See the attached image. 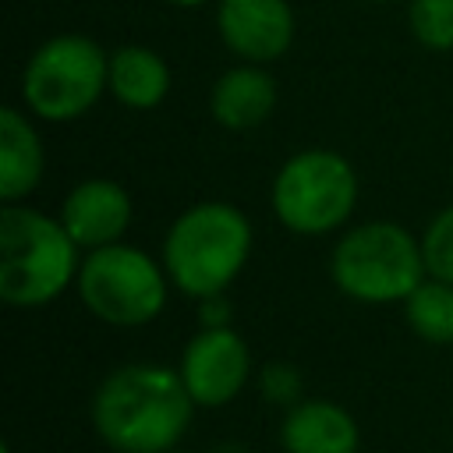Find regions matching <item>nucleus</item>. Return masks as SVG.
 Here are the masks:
<instances>
[{"mask_svg": "<svg viewBox=\"0 0 453 453\" xmlns=\"http://www.w3.org/2000/svg\"><path fill=\"white\" fill-rule=\"evenodd\" d=\"M195 400L163 365H124L110 372L92 400L99 439L117 453H166L191 425Z\"/></svg>", "mask_w": 453, "mask_h": 453, "instance_id": "nucleus-1", "label": "nucleus"}, {"mask_svg": "<svg viewBox=\"0 0 453 453\" xmlns=\"http://www.w3.org/2000/svg\"><path fill=\"white\" fill-rule=\"evenodd\" d=\"M251 255V223L226 202H198L180 212L163 241V269L188 297L223 294Z\"/></svg>", "mask_w": 453, "mask_h": 453, "instance_id": "nucleus-2", "label": "nucleus"}, {"mask_svg": "<svg viewBox=\"0 0 453 453\" xmlns=\"http://www.w3.org/2000/svg\"><path fill=\"white\" fill-rule=\"evenodd\" d=\"M78 244L60 219L28 209H0V297L18 308H39L78 283Z\"/></svg>", "mask_w": 453, "mask_h": 453, "instance_id": "nucleus-3", "label": "nucleus"}, {"mask_svg": "<svg viewBox=\"0 0 453 453\" xmlns=\"http://www.w3.org/2000/svg\"><path fill=\"white\" fill-rule=\"evenodd\" d=\"M329 273L333 283L354 301H407L414 287L425 280L421 241H414L400 223L389 219L350 226L333 248Z\"/></svg>", "mask_w": 453, "mask_h": 453, "instance_id": "nucleus-4", "label": "nucleus"}, {"mask_svg": "<svg viewBox=\"0 0 453 453\" xmlns=\"http://www.w3.org/2000/svg\"><path fill=\"white\" fill-rule=\"evenodd\" d=\"M110 88V53L85 35L46 39L21 78L25 106L42 120H74Z\"/></svg>", "mask_w": 453, "mask_h": 453, "instance_id": "nucleus-5", "label": "nucleus"}, {"mask_svg": "<svg viewBox=\"0 0 453 453\" xmlns=\"http://www.w3.org/2000/svg\"><path fill=\"white\" fill-rule=\"evenodd\" d=\"M357 202L354 166L329 149H308L290 156L273 180L276 219L304 237H319L347 223Z\"/></svg>", "mask_w": 453, "mask_h": 453, "instance_id": "nucleus-6", "label": "nucleus"}, {"mask_svg": "<svg viewBox=\"0 0 453 453\" xmlns=\"http://www.w3.org/2000/svg\"><path fill=\"white\" fill-rule=\"evenodd\" d=\"M85 308L110 326H145L166 304V269L131 244H106L85 255L78 269Z\"/></svg>", "mask_w": 453, "mask_h": 453, "instance_id": "nucleus-7", "label": "nucleus"}, {"mask_svg": "<svg viewBox=\"0 0 453 453\" xmlns=\"http://www.w3.org/2000/svg\"><path fill=\"white\" fill-rule=\"evenodd\" d=\"M251 375L248 343L230 329H202L188 340L180 357V379L198 407H219L234 400Z\"/></svg>", "mask_w": 453, "mask_h": 453, "instance_id": "nucleus-8", "label": "nucleus"}, {"mask_svg": "<svg viewBox=\"0 0 453 453\" xmlns=\"http://www.w3.org/2000/svg\"><path fill=\"white\" fill-rule=\"evenodd\" d=\"M216 28L241 60L269 64L294 42V11L287 0H219Z\"/></svg>", "mask_w": 453, "mask_h": 453, "instance_id": "nucleus-9", "label": "nucleus"}, {"mask_svg": "<svg viewBox=\"0 0 453 453\" xmlns=\"http://www.w3.org/2000/svg\"><path fill=\"white\" fill-rule=\"evenodd\" d=\"M60 223L64 230L74 237L78 248H106L117 244L120 234L131 223V198L120 184L113 180H81L78 188H71V195L64 198L60 209Z\"/></svg>", "mask_w": 453, "mask_h": 453, "instance_id": "nucleus-10", "label": "nucleus"}, {"mask_svg": "<svg viewBox=\"0 0 453 453\" xmlns=\"http://www.w3.org/2000/svg\"><path fill=\"white\" fill-rule=\"evenodd\" d=\"M280 442L287 453H357V425L340 403L301 400L287 411Z\"/></svg>", "mask_w": 453, "mask_h": 453, "instance_id": "nucleus-11", "label": "nucleus"}, {"mask_svg": "<svg viewBox=\"0 0 453 453\" xmlns=\"http://www.w3.org/2000/svg\"><path fill=\"white\" fill-rule=\"evenodd\" d=\"M276 110V81L262 64H241L216 78L212 85V117L230 131H248L269 120Z\"/></svg>", "mask_w": 453, "mask_h": 453, "instance_id": "nucleus-12", "label": "nucleus"}, {"mask_svg": "<svg viewBox=\"0 0 453 453\" xmlns=\"http://www.w3.org/2000/svg\"><path fill=\"white\" fill-rule=\"evenodd\" d=\"M42 177V142L28 117L14 106L0 110V198L4 205L25 198Z\"/></svg>", "mask_w": 453, "mask_h": 453, "instance_id": "nucleus-13", "label": "nucleus"}, {"mask_svg": "<svg viewBox=\"0 0 453 453\" xmlns=\"http://www.w3.org/2000/svg\"><path fill=\"white\" fill-rule=\"evenodd\" d=\"M110 92L131 110H152L170 92V67L149 46H120L110 53Z\"/></svg>", "mask_w": 453, "mask_h": 453, "instance_id": "nucleus-14", "label": "nucleus"}, {"mask_svg": "<svg viewBox=\"0 0 453 453\" xmlns=\"http://www.w3.org/2000/svg\"><path fill=\"white\" fill-rule=\"evenodd\" d=\"M407 322L428 343H453V283L421 280L407 297Z\"/></svg>", "mask_w": 453, "mask_h": 453, "instance_id": "nucleus-15", "label": "nucleus"}, {"mask_svg": "<svg viewBox=\"0 0 453 453\" xmlns=\"http://www.w3.org/2000/svg\"><path fill=\"white\" fill-rule=\"evenodd\" d=\"M411 32L428 50H453V0H411Z\"/></svg>", "mask_w": 453, "mask_h": 453, "instance_id": "nucleus-16", "label": "nucleus"}, {"mask_svg": "<svg viewBox=\"0 0 453 453\" xmlns=\"http://www.w3.org/2000/svg\"><path fill=\"white\" fill-rule=\"evenodd\" d=\"M421 255H425V273L432 280L453 283V205L442 209L421 237Z\"/></svg>", "mask_w": 453, "mask_h": 453, "instance_id": "nucleus-17", "label": "nucleus"}, {"mask_svg": "<svg viewBox=\"0 0 453 453\" xmlns=\"http://www.w3.org/2000/svg\"><path fill=\"white\" fill-rule=\"evenodd\" d=\"M262 393L273 400V403H297V393H301V372L287 361H273L262 368Z\"/></svg>", "mask_w": 453, "mask_h": 453, "instance_id": "nucleus-18", "label": "nucleus"}, {"mask_svg": "<svg viewBox=\"0 0 453 453\" xmlns=\"http://www.w3.org/2000/svg\"><path fill=\"white\" fill-rule=\"evenodd\" d=\"M230 322V304L223 294H212V297H202V326L205 329H219Z\"/></svg>", "mask_w": 453, "mask_h": 453, "instance_id": "nucleus-19", "label": "nucleus"}, {"mask_svg": "<svg viewBox=\"0 0 453 453\" xmlns=\"http://www.w3.org/2000/svg\"><path fill=\"white\" fill-rule=\"evenodd\" d=\"M173 4H180V7H195V4H205V0H173Z\"/></svg>", "mask_w": 453, "mask_h": 453, "instance_id": "nucleus-20", "label": "nucleus"}, {"mask_svg": "<svg viewBox=\"0 0 453 453\" xmlns=\"http://www.w3.org/2000/svg\"><path fill=\"white\" fill-rule=\"evenodd\" d=\"M0 453H11V449H7V446H4V449H0Z\"/></svg>", "mask_w": 453, "mask_h": 453, "instance_id": "nucleus-21", "label": "nucleus"}, {"mask_svg": "<svg viewBox=\"0 0 453 453\" xmlns=\"http://www.w3.org/2000/svg\"><path fill=\"white\" fill-rule=\"evenodd\" d=\"M375 4H382V0H375Z\"/></svg>", "mask_w": 453, "mask_h": 453, "instance_id": "nucleus-22", "label": "nucleus"}]
</instances>
